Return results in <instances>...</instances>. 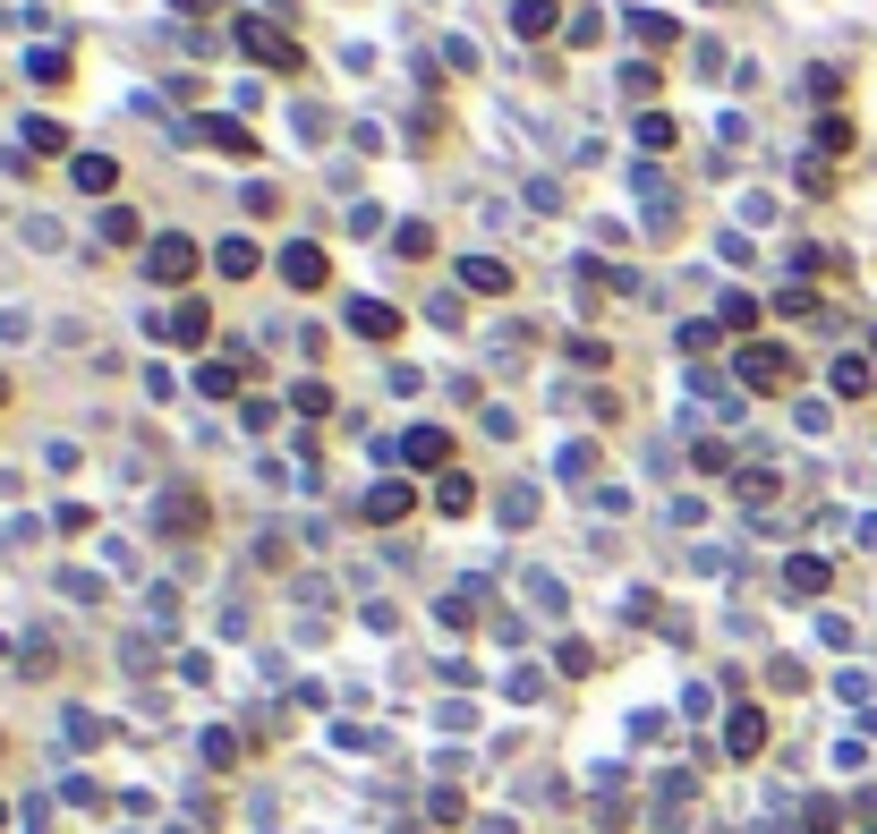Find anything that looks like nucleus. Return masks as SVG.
<instances>
[{
	"label": "nucleus",
	"instance_id": "f257e3e1",
	"mask_svg": "<svg viewBox=\"0 0 877 834\" xmlns=\"http://www.w3.org/2000/svg\"><path fill=\"white\" fill-rule=\"evenodd\" d=\"M239 43H248L264 68H298V43H290L282 26H264V18H248V26H239Z\"/></svg>",
	"mask_w": 877,
	"mask_h": 834
},
{
	"label": "nucleus",
	"instance_id": "39448f33",
	"mask_svg": "<svg viewBox=\"0 0 877 834\" xmlns=\"http://www.w3.org/2000/svg\"><path fill=\"white\" fill-rule=\"evenodd\" d=\"M68 179H77L86 196H111V179H120V162H111V154H77V162H68Z\"/></svg>",
	"mask_w": 877,
	"mask_h": 834
},
{
	"label": "nucleus",
	"instance_id": "9d476101",
	"mask_svg": "<svg viewBox=\"0 0 877 834\" xmlns=\"http://www.w3.org/2000/svg\"><path fill=\"white\" fill-rule=\"evenodd\" d=\"M835 392H869V358H835Z\"/></svg>",
	"mask_w": 877,
	"mask_h": 834
},
{
	"label": "nucleus",
	"instance_id": "f03ea898",
	"mask_svg": "<svg viewBox=\"0 0 877 834\" xmlns=\"http://www.w3.org/2000/svg\"><path fill=\"white\" fill-rule=\"evenodd\" d=\"M742 375L758 392H783V384H792V358H783L776 341H758V350H742Z\"/></svg>",
	"mask_w": 877,
	"mask_h": 834
},
{
	"label": "nucleus",
	"instance_id": "0eeeda50",
	"mask_svg": "<svg viewBox=\"0 0 877 834\" xmlns=\"http://www.w3.org/2000/svg\"><path fill=\"white\" fill-rule=\"evenodd\" d=\"M460 282L486 289V298H503V289H512V264H503V256H469V264H460Z\"/></svg>",
	"mask_w": 877,
	"mask_h": 834
},
{
	"label": "nucleus",
	"instance_id": "f8f14e48",
	"mask_svg": "<svg viewBox=\"0 0 877 834\" xmlns=\"http://www.w3.org/2000/svg\"><path fill=\"white\" fill-rule=\"evenodd\" d=\"M222 273H256V248H248V239H222Z\"/></svg>",
	"mask_w": 877,
	"mask_h": 834
},
{
	"label": "nucleus",
	"instance_id": "423d86ee",
	"mask_svg": "<svg viewBox=\"0 0 877 834\" xmlns=\"http://www.w3.org/2000/svg\"><path fill=\"white\" fill-rule=\"evenodd\" d=\"M350 332H366V341H392V332H401V316H392L384 298H358V307H350Z\"/></svg>",
	"mask_w": 877,
	"mask_h": 834
},
{
	"label": "nucleus",
	"instance_id": "6e6552de",
	"mask_svg": "<svg viewBox=\"0 0 877 834\" xmlns=\"http://www.w3.org/2000/svg\"><path fill=\"white\" fill-rule=\"evenodd\" d=\"M553 18H562L553 0H520V18H512V26H520V34H553Z\"/></svg>",
	"mask_w": 877,
	"mask_h": 834
},
{
	"label": "nucleus",
	"instance_id": "9b49d317",
	"mask_svg": "<svg viewBox=\"0 0 877 834\" xmlns=\"http://www.w3.org/2000/svg\"><path fill=\"white\" fill-rule=\"evenodd\" d=\"M409 460H418V469H435V460H443V435H435V426H418V435H409Z\"/></svg>",
	"mask_w": 877,
	"mask_h": 834
},
{
	"label": "nucleus",
	"instance_id": "7ed1b4c3",
	"mask_svg": "<svg viewBox=\"0 0 877 834\" xmlns=\"http://www.w3.org/2000/svg\"><path fill=\"white\" fill-rule=\"evenodd\" d=\"M282 282H298V289H325V248L290 239V248H282Z\"/></svg>",
	"mask_w": 877,
	"mask_h": 834
},
{
	"label": "nucleus",
	"instance_id": "20e7f679",
	"mask_svg": "<svg viewBox=\"0 0 877 834\" xmlns=\"http://www.w3.org/2000/svg\"><path fill=\"white\" fill-rule=\"evenodd\" d=\"M145 264H154V282H188L196 248H188V239H154V256H145Z\"/></svg>",
	"mask_w": 877,
	"mask_h": 834
},
{
	"label": "nucleus",
	"instance_id": "1a4fd4ad",
	"mask_svg": "<svg viewBox=\"0 0 877 834\" xmlns=\"http://www.w3.org/2000/svg\"><path fill=\"white\" fill-rule=\"evenodd\" d=\"M171 341H205V307H171Z\"/></svg>",
	"mask_w": 877,
	"mask_h": 834
},
{
	"label": "nucleus",
	"instance_id": "ddd939ff",
	"mask_svg": "<svg viewBox=\"0 0 877 834\" xmlns=\"http://www.w3.org/2000/svg\"><path fill=\"white\" fill-rule=\"evenodd\" d=\"M0 400H9V384H0Z\"/></svg>",
	"mask_w": 877,
	"mask_h": 834
}]
</instances>
